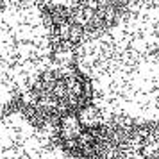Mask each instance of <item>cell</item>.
Listing matches in <instances>:
<instances>
[{
    "mask_svg": "<svg viewBox=\"0 0 159 159\" xmlns=\"http://www.w3.org/2000/svg\"><path fill=\"white\" fill-rule=\"evenodd\" d=\"M0 159H72L20 113L0 116Z\"/></svg>",
    "mask_w": 159,
    "mask_h": 159,
    "instance_id": "1",
    "label": "cell"
}]
</instances>
